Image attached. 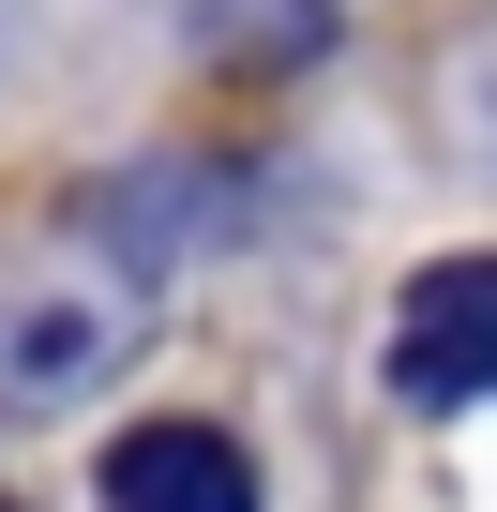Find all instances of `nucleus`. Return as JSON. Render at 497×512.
<instances>
[{"label":"nucleus","mask_w":497,"mask_h":512,"mask_svg":"<svg viewBox=\"0 0 497 512\" xmlns=\"http://www.w3.org/2000/svg\"><path fill=\"white\" fill-rule=\"evenodd\" d=\"M392 392L407 407H497V256H437L392 317Z\"/></svg>","instance_id":"1"},{"label":"nucleus","mask_w":497,"mask_h":512,"mask_svg":"<svg viewBox=\"0 0 497 512\" xmlns=\"http://www.w3.org/2000/svg\"><path fill=\"white\" fill-rule=\"evenodd\" d=\"M91 497H106V512H257V467H241L211 422H136Z\"/></svg>","instance_id":"2"}]
</instances>
